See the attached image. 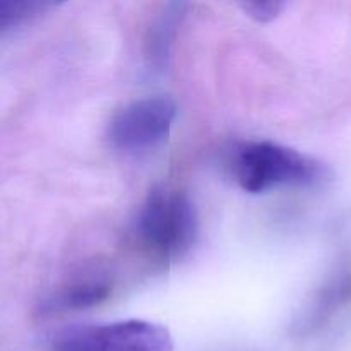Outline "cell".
Returning a JSON list of instances; mask_svg holds the SVG:
<instances>
[{"label": "cell", "mask_w": 351, "mask_h": 351, "mask_svg": "<svg viewBox=\"0 0 351 351\" xmlns=\"http://www.w3.org/2000/svg\"><path fill=\"white\" fill-rule=\"evenodd\" d=\"M232 170L240 187L250 194L280 187H312L329 177L322 161L273 141L242 144L233 154Z\"/></svg>", "instance_id": "6da1fadb"}, {"label": "cell", "mask_w": 351, "mask_h": 351, "mask_svg": "<svg viewBox=\"0 0 351 351\" xmlns=\"http://www.w3.org/2000/svg\"><path fill=\"white\" fill-rule=\"evenodd\" d=\"M136 232L158 256L180 259L197 240V208L187 192L154 187L137 209Z\"/></svg>", "instance_id": "7a4b0ae2"}, {"label": "cell", "mask_w": 351, "mask_h": 351, "mask_svg": "<svg viewBox=\"0 0 351 351\" xmlns=\"http://www.w3.org/2000/svg\"><path fill=\"white\" fill-rule=\"evenodd\" d=\"M51 351H175L165 326L144 319L67 326L50 339Z\"/></svg>", "instance_id": "3957f363"}, {"label": "cell", "mask_w": 351, "mask_h": 351, "mask_svg": "<svg viewBox=\"0 0 351 351\" xmlns=\"http://www.w3.org/2000/svg\"><path fill=\"white\" fill-rule=\"evenodd\" d=\"M177 105L168 96H146L123 105L112 117L106 137L123 153H141L163 144L171 132Z\"/></svg>", "instance_id": "277c9868"}, {"label": "cell", "mask_w": 351, "mask_h": 351, "mask_svg": "<svg viewBox=\"0 0 351 351\" xmlns=\"http://www.w3.org/2000/svg\"><path fill=\"white\" fill-rule=\"evenodd\" d=\"M110 291H112V285L101 278L77 280L57 290L47 300L41 302V312L43 314H60V312L95 307L108 298Z\"/></svg>", "instance_id": "5b68a950"}, {"label": "cell", "mask_w": 351, "mask_h": 351, "mask_svg": "<svg viewBox=\"0 0 351 351\" xmlns=\"http://www.w3.org/2000/svg\"><path fill=\"white\" fill-rule=\"evenodd\" d=\"M184 9L185 3L182 2L167 3L160 12V16L151 24L146 41V53L151 65H154V67L163 69V65H167L175 31L180 24V19L184 17Z\"/></svg>", "instance_id": "8992f818"}, {"label": "cell", "mask_w": 351, "mask_h": 351, "mask_svg": "<svg viewBox=\"0 0 351 351\" xmlns=\"http://www.w3.org/2000/svg\"><path fill=\"white\" fill-rule=\"evenodd\" d=\"M60 3L50 0H0V34L16 31L53 12Z\"/></svg>", "instance_id": "52a82bcc"}, {"label": "cell", "mask_w": 351, "mask_h": 351, "mask_svg": "<svg viewBox=\"0 0 351 351\" xmlns=\"http://www.w3.org/2000/svg\"><path fill=\"white\" fill-rule=\"evenodd\" d=\"M240 7L250 19L257 23H271L283 12L287 3L271 0V2H243L240 3Z\"/></svg>", "instance_id": "ba28073f"}]
</instances>
